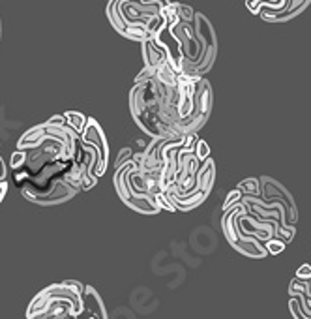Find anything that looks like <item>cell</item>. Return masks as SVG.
Here are the masks:
<instances>
[{"mask_svg":"<svg viewBox=\"0 0 311 319\" xmlns=\"http://www.w3.org/2000/svg\"><path fill=\"white\" fill-rule=\"evenodd\" d=\"M133 154H135V151H133L132 146H124L120 152H118V158H116V163H115V169L116 167H120L122 163H126V162H129L133 158Z\"/></svg>","mask_w":311,"mask_h":319,"instance_id":"7c38bea8","label":"cell"},{"mask_svg":"<svg viewBox=\"0 0 311 319\" xmlns=\"http://www.w3.org/2000/svg\"><path fill=\"white\" fill-rule=\"evenodd\" d=\"M242 198H244L242 190L235 188V190H232L229 195H227V199H225V203H223V207H221V210H229L230 207H235L237 203H240V201H242Z\"/></svg>","mask_w":311,"mask_h":319,"instance_id":"30bf717a","label":"cell"},{"mask_svg":"<svg viewBox=\"0 0 311 319\" xmlns=\"http://www.w3.org/2000/svg\"><path fill=\"white\" fill-rule=\"evenodd\" d=\"M6 191H8V182L6 180H0V203H2V199L6 195Z\"/></svg>","mask_w":311,"mask_h":319,"instance_id":"2e32d148","label":"cell"},{"mask_svg":"<svg viewBox=\"0 0 311 319\" xmlns=\"http://www.w3.org/2000/svg\"><path fill=\"white\" fill-rule=\"evenodd\" d=\"M83 308L85 312L92 313L98 319H107V310H105V304L101 301V297L92 285H85V291H83Z\"/></svg>","mask_w":311,"mask_h":319,"instance_id":"5b68a950","label":"cell"},{"mask_svg":"<svg viewBox=\"0 0 311 319\" xmlns=\"http://www.w3.org/2000/svg\"><path fill=\"white\" fill-rule=\"evenodd\" d=\"M285 246H287V244L283 242L281 238H277V237L270 238V240L266 242V250H268V254H270V255H277V254H281L283 250H285Z\"/></svg>","mask_w":311,"mask_h":319,"instance_id":"8fae6325","label":"cell"},{"mask_svg":"<svg viewBox=\"0 0 311 319\" xmlns=\"http://www.w3.org/2000/svg\"><path fill=\"white\" fill-rule=\"evenodd\" d=\"M6 175H8L6 162H4V158L0 156V180H6Z\"/></svg>","mask_w":311,"mask_h":319,"instance_id":"9a60e30c","label":"cell"},{"mask_svg":"<svg viewBox=\"0 0 311 319\" xmlns=\"http://www.w3.org/2000/svg\"><path fill=\"white\" fill-rule=\"evenodd\" d=\"M238 190H242L244 195H261L263 193V180L257 177H249L244 179L240 184H237Z\"/></svg>","mask_w":311,"mask_h":319,"instance_id":"ba28073f","label":"cell"},{"mask_svg":"<svg viewBox=\"0 0 311 319\" xmlns=\"http://www.w3.org/2000/svg\"><path fill=\"white\" fill-rule=\"evenodd\" d=\"M87 171L83 175V190H92L99 177H103L109 165V145L105 139L103 128L98 120L90 118L81 135V154H79Z\"/></svg>","mask_w":311,"mask_h":319,"instance_id":"277c9868","label":"cell"},{"mask_svg":"<svg viewBox=\"0 0 311 319\" xmlns=\"http://www.w3.org/2000/svg\"><path fill=\"white\" fill-rule=\"evenodd\" d=\"M64 118L68 122V126H71L79 135H83L85 128H87L90 116L83 115L81 111H64Z\"/></svg>","mask_w":311,"mask_h":319,"instance_id":"52a82bcc","label":"cell"},{"mask_svg":"<svg viewBox=\"0 0 311 319\" xmlns=\"http://www.w3.org/2000/svg\"><path fill=\"white\" fill-rule=\"evenodd\" d=\"M163 6L162 2L146 0H109L107 17L118 34L143 43L160 29Z\"/></svg>","mask_w":311,"mask_h":319,"instance_id":"3957f363","label":"cell"},{"mask_svg":"<svg viewBox=\"0 0 311 319\" xmlns=\"http://www.w3.org/2000/svg\"><path fill=\"white\" fill-rule=\"evenodd\" d=\"M289 310H291V313H293V317H294V319H309V317H305L304 313L300 312V308L296 306V302H294V299H291V301H289Z\"/></svg>","mask_w":311,"mask_h":319,"instance_id":"5bb4252c","label":"cell"},{"mask_svg":"<svg viewBox=\"0 0 311 319\" xmlns=\"http://www.w3.org/2000/svg\"><path fill=\"white\" fill-rule=\"evenodd\" d=\"M309 4H311V0H289L287 6L283 8L281 12L266 15V17H263V19L268 21V23H283V21H289V19H294L296 15H300Z\"/></svg>","mask_w":311,"mask_h":319,"instance_id":"8992f818","label":"cell"},{"mask_svg":"<svg viewBox=\"0 0 311 319\" xmlns=\"http://www.w3.org/2000/svg\"><path fill=\"white\" fill-rule=\"evenodd\" d=\"M27 162H29V152L27 151H15L12 154V158H10V169L12 171H15V169H21L27 165Z\"/></svg>","mask_w":311,"mask_h":319,"instance_id":"9c48e42d","label":"cell"},{"mask_svg":"<svg viewBox=\"0 0 311 319\" xmlns=\"http://www.w3.org/2000/svg\"><path fill=\"white\" fill-rule=\"evenodd\" d=\"M294 278L302 280V282H309L311 280V263H304V265L296 271V276H294Z\"/></svg>","mask_w":311,"mask_h":319,"instance_id":"4fadbf2b","label":"cell"},{"mask_svg":"<svg viewBox=\"0 0 311 319\" xmlns=\"http://www.w3.org/2000/svg\"><path fill=\"white\" fill-rule=\"evenodd\" d=\"M113 184H115L118 198L132 210L139 214H160L162 212L158 199H156V195L162 191L160 175L141 169L133 158L115 169Z\"/></svg>","mask_w":311,"mask_h":319,"instance_id":"7a4b0ae2","label":"cell"},{"mask_svg":"<svg viewBox=\"0 0 311 319\" xmlns=\"http://www.w3.org/2000/svg\"><path fill=\"white\" fill-rule=\"evenodd\" d=\"M212 87L204 77L176 73L171 64L144 66L129 90V113L144 135L184 139L210 118Z\"/></svg>","mask_w":311,"mask_h":319,"instance_id":"6da1fadb","label":"cell"}]
</instances>
